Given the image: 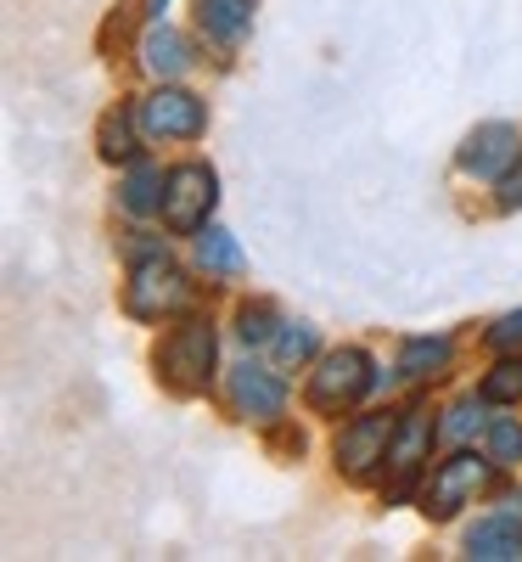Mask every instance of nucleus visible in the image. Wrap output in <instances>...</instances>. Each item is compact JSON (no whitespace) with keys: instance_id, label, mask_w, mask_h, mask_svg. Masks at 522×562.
Instances as JSON below:
<instances>
[{"instance_id":"20","label":"nucleus","mask_w":522,"mask_h":562,"mask_svg":"<svg viewBox=\"0 0 522 562\" xmlns=\"http://www.w3.org/2000/svg\"><path fill=\"white\" fill-rule=\"evenodd\" d=\"M484 400L489 405H517L522 400V355L517 360H500L489 378H484Z\"/></svg>"},{"instance_id":"17","label":"nucleus","mask_w":522,"mask_h":562,"mask_svg":"<svg viewBox=\"0 0 522 562\" xmlns=\"http://www.w3.org/2000/svg\"><path fill=\"white\" fill-rule=\"evenodd\" d=\"M270 349H275V366H281V371H293V366L315 360L320 338H315V326H304V321H281V333H275Z\"/></svg>"},{"instance_id":"21","label":"nucleus","mask_w":522,"mask_h":562,"mask_svg":"<svg viewBox=\"0 0 522 562\" xmlns=\"http://www.w3.org/2000/svg\"><path fill=\"white\" fill-rule=\"evenodd\" d=\"M236 333H242V344H275L281 321H275L270 304H248L242 315H236Z\"/></svg>"},{"instance_id":"8","label":"nucleus","mask_w":522,"mask_h":562,"mask_svg":"<svg viewBox=\"0 0 522 562\" xmlns=\"http://www.w3.org/2000/svg\"><path fill=\"white\" fill-rule=\"evenodd\" d=\"M517 158H522V135H517L511 124H478V130L466 135L455 169H461L466 180H489V186H495Z\"/></svg>"},{"instance_id":"2","label":"nucleus","mask_w":522,"mask_h":562,"mask_svg":"<svg viewBox=\"0 0 522 562\" xmlns=\"http://www.w3.org/2000/svg\"><path fill=\"white\" fill-rule=\"evenodd\" d=\"M214 355H219L214 326L208 321H180L174 333L158 344V378L174 394H203L208 378H214Z\"/></svg>"},{"instance_id":"3","label":"nucleus","mask_w":522,"mask_h":562,"mask_svg":"<svg viewBox=\"0 0 522 562\" xmlns=\"http://www.w3.org/2000/svg\"><path fill=\"white\" fill-rule=\"evenodd\" d=\"M376 389V366H371V355L365 349H331L326 360H320V371L309 378V411H320V416H343L349 405H360L365 394Z\"/></svg>"},{"instance_id":"18","label":"nucleus","mask_w":522,"mask_h":562,"mask_svg":"<svg viewBox=\"0 0 522 562\" xmlns=\"http://www.w3.org/2000/svg\"><path fill=\"white\" fill-rule=\"evenodd\" d=\"M484 450H489L495 467H517L522 461V422L517 416H495L484 428Z\"/></svg>"},{"instance_id":"4","label":"nucleus","mask_w":522,"mask_h":562,"mask_svg":"<svg viewBox=\"0 0 522 562\" xmlns=\"http://www.w3.org/2000/svg\"><path fill=\"white\" fill-rule=\"evenodd\" d=\"M214 198H219V180L208 164H180L169 169V186H163V225L174 231V237H197V231L208 225L214 214Z\"/></svg>"},{"instance_id":"9","label":"nucleus","mask_w":522,"mask_h":562,"mask_svg":"<svg viewBox=\"0 0 522 562\" xmlns=\"http://www.w3.org/2000/svg\"><path fill=\"white\" fill-rule=\"evenodd\" d=\"M230 405L242 411L248 422H275L287 411V383L275 371H259V366H236L230 371Z\"/></svg>"},{"instance_id":"7","label":"nucleus","mask_w":522,"mask_h":562,"mask_svg":"<svg viewBox=\"0 0 522 562\" xmlns=\"http://www.w3.org/2000/svg\"><path fill=\"white\" fill-rule=\"evenodd\" d=\"M394 428L399 422L394 416H354V422H343V434H338V467H343V479H371L376 467L388 461V445H394Z\"/></svg>"},{"instance_id":"14","label":"nucleus","mask_w":522,"mask_h":562,"mask_svg":"<svg viewBox=\"0 0 522 562\" xmlns=\"http://www.w3.org/2000/svg\"><path fill=\"white\" fill-rule=\"evenodd\" d=\"M242 265H248V259H242V248H236L230 231H219V225H203V231H197V270L230 281V276H242Z\"/></svg>"},{"instance_id":"11","label":"nucleus","mask_w":522,"mask_h":562,"mask_svg":"<svg viewBox=\"0 0 522 562\" xmlns=\"http://www.w3.org/2000/svg\"><path fill=\"white\" fill-rule=\"evenodd\" d=\"M197 29L219 52H236L242 34L253 29V0H197Z\"/></svg>"},{"instance_id":"13","label":"nucleus","mask_w":522,"mask_h":562,"mask_svg":"<svg viewBox=\"0 0 522 562\" xmlns=\"http://www.w3.org/2000/svg\"><path fill=\"white\" fill-rule=\"evenodd\" d=\"M140 68H147L152 79H180L185 68H192V52H185V40L169 23H152L147 40H140Z\"/></svg>"},{"instance_id":"22","label":"nucleus","mask_w":522,"mask_h":562,"mask_svg":"<svg viewBox=\"0 0 522 562\" xmlns=\"http://www.w3.org/2000/svg\"><path fill=\"white\" fill-rule=\"evenodd\" d=\"M489 428V416H484V405L478 400H461L455 411H450V422H444V439H472V434H484Z\"/></svg>"},{"instance_id":"19","label":"nucleus","mask_w":522,"mask_h":562,"mask_svg":"<svg viewBox=\"0 0 522 562\" xmlns=\"http://www.w3.org/2000/svg\"><path fill=\"white\" fill-rule=\"evenodd\" d=\"M135 113H107L102 119V158L107 164H135Z\"/></svg>"},{"instance_id":"15","label":"nucleus","mask_w":522,"mask_h":562,"mask_svg":"<svg viewBox=\"0 0 522 562\" xmlns=\"http://www.w3.org/2000/svg\"><path fill=\"white\" fill-rule=\"evenodd\" d=\"M450 355H455V344L439 333V338H405V349H399V378H439V371L450 366Z\"/></svg>"},{"instance_id":"6","label":"nucleus","mask_w":522,"mask_h":562,"mask_svg":"<svg viewBox=\"0 0 522 562\" xmlns=\"http://www.w3.org/2000/svg\"><path fill=\"white\" fill-rule=\"evenodd\" d=\"M135 119L152 140H197L208 130V108L192 97V90H174V85L152 90V97L135 108Z\"/></svg>"},{"instance_id":"10","label":"nucleus","mask_w":522,"mask_h":562,"mask_svg":"<svg viewBox=\"0 0 522 562\" xmlns=\"http://www.w3.org/2000/svg\"><path fill=\"white\" fill-rule=\"evenodd\" d=\"M427 445H433V416L427 411H405L399 416V428H394V445H388V467H394V501L416 484L421 473V461H427Z\"/></svg>"},{"instance_id":"5","label":"nucleus","mask_w":522,"mask_h":562,"mask_svg":"<svg viewBox=\"0 0 522 562\" xmlns=\"http://www.w3.org/2000/svg\"><path fill=\"white\" fill-rule=\"evenodd\" d=\"M489 473H495L489 450H484V456L461 450V456L439 461V467H433V484H427V518H455V512L489 484Z\"/></svg>"},{"instance_id":"12","label":"nucleus","mask_w":522,"mask_h":562,"mask_svg":"<svg viewBox=\"0 0 522 562\" xmlns=\"http://www.w3.org/2000/svg\"><path fill=\"white\" fill-rule=\"evenodd\" d=\"M466 557H478V562H511V557H522V518H517V512H495V518L472 524L466 529Z\"/></svg>"},{"instance_id":"23","label":"nucleus","mask_w":522,"mask_h":562,"mask_svg":"<svg viewBox=\"0 0 522 562\" xmlns=\"http://www.w3.org/2000/svg\"><path fill=\"white\" fill-rule=\"evenodd\" d=\"M495 203H500L506 214H511V209H522V158H517V164H511V169L495 180Z\"/></svg>"},{"instance_id":"16","label":"nucleus","mask_w":522,"mask_h":562,"mask_svg":"<svg viewBox=\"0 0 522 562\" xmlns=\"http://www.w3.org/2000/svg\"><path fill=\"white\" fill-rule=\"evenodd\" d=\"M163 169L158 164H147V158H135L129 164V175H124V186H118V192H124V209L129 214H152V209H163Z\"/></svg>"},{"instance_id":"24","label":"nucleus","mask_w":522,"mask_h":562,"mask_svg":"<svg viewBox=\"0 0 522 562\" xmlns=\"http://www.w3.org/2000/svg\"><path fill=\"white\" fill-rule=\"evenodd\" d=\"M489 349H522V315H506V321H495L489 326Z\"/></svg>"},{"instance_id":"1","label":"nucleus","mask_w":522,"mask_h":562,"mask_svg":"<svg viewBox=\"0 0 522 562\" xmlns=\"http://www.w3.org/2000/svg\"><path fill=\"white\" fill-rule=\"evenodd\" d=\"M197 288L185 281V270L169 259V254H147V259H135L129 270V288H124V310L135 321H163V315H180V310H192Z\"/></svg>"}]
</instances>
